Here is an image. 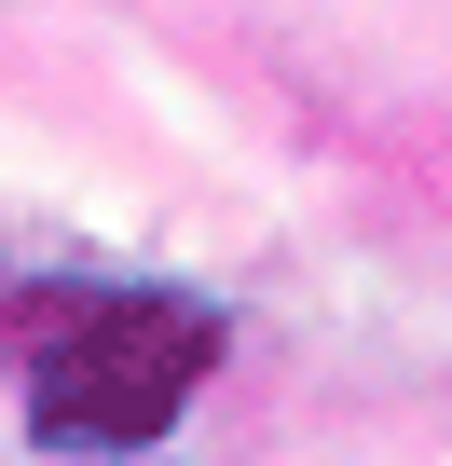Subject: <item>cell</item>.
I'll list each match as a JSON object with an SVG mask.
<instances>
[{"instance_id": "6da1fadb", "label": "cell", "mask_w": 452, "mask_h": 466, "mask_svg": "<svg viewBox=\"0 0 452 466\" xmlns=\"http://www.w3.org/2000/svg\"><path fill=\"white\" fill-rule=\"evenodd\" d=\"M28 439L69 466H137L234 357V316L206 289H151V275H83V289H28L0 316Z\"/></svg>"}]
</instances>
